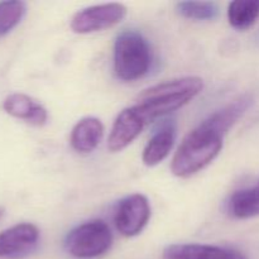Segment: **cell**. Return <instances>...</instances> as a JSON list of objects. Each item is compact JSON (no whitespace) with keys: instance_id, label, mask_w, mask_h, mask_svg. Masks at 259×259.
<instances>
[{"instance_id":"15","label":"cell","mask_w":259,"mask_h":259,"mask_svg":"<svg viewBox=\"0 0 259 259\" xmlns=\"http://www.w3.org/2000/svg\"><path fill=\"white\" fill-rule=\"evenodd\" d=\"M27 5L23 2H0V37L14 29L23 19Z\"/></svg>"},{"instance_id":"3","label":"cell","mask_w":259,"mask_h":259,"mask_svg":"<svg viewBox=\"0 0 259 259\" xmlns=\"http://www.w3.org/2000/svg\"><path fill=\"white\" fill-rule=\"evenodd\" d=\"M152 51L148 42L136 30H126L116 37L114 45V72L119 80L136 81L148 73Z\"/></svg>"},{"instance_id":"1","label":"cell","mask_w":259,"mask_h":259,"mask_svg":"<svg viewBox=\"0 0 259 259\" xmlns=\"http://www.w3.org/2000/svg\"><path fill=\"white\" fill-rule=\"evenodd\" d=\"M202 89V78L197 76L174 78L142 91L133 106L148 124L149 121L181 109L194 100Z\"/></svg>"},{"instance_id":"2","label":"cell","mask_w":259,"mask_h":259,"mask_svg":"<svg viewBox=\"0 0 259 259\" xmlns=\"http://www.w3.org/2000/svg\"><path fill=\"white\" fill-rule=\"evenodd\" d=\"M224 136L205 119L190 132L171 161V171L180 179H189L209 166L222 152Z\"/></svg>"},{"instance_id":"8","label":"cell","mask_w":259,"mask_h":259,"mask_svg":"<svg viewBox=\"0 0 259 259\" xmlns=\"http://www.w3.org/2000/svg\"><path fill=\"white\" fill-rule=\"evenodd\" d=\"M146 121L134 106L126 108L119 113L113 124L108 138L110 152H120L131 146L146 126Z\"/></svg>"},{"instance_id":"13","label":"cell","mask_w":259,"mask_h":259,"mask_svg":"<svg viewBox=\"0 0 259 259\" xmlns=\"http://www.w3.org/2000/svg\"><path fill=\"white\" fill-rule=\"evenodd\" d=\"M228 212L240 220L259 217V185L235 191L228 200Z\"/></svg>"},{"instance_id":"5","label":"cell","mask_w":259,"mask_h":259,"mask_svg":"<svg viewBox=\"0 0 259 259\" xmlns=\"http://www.w3.org/2000/svg\"><path fill=\"white\" fill-rule=\"evenodd\" d=\"M126 12V7L120 3L94 5L75 13L71 18L70 27L77 34L100 32L119 24L125 18Z\"/></svg>"},{"instance_id":"6","label":"cell","mask_w":259,"mask_h":259,"mask_svg":"<svg viewBox=\"0 0 259 259\" xmlns=\"http://www.w3.org/2000/svg\"><path fill=\"white\" fill-rule=\"evenodd\" d=\"M151 218V205L142 194L124 197L114 210V224L116 230L126 238L136 237L143 232Z\"/></svg>"},{"instance_id":"10","label":"cell","mask_w":259,"mask_h":259,"mask_svg":"<svg viewBox=\"0 0 259 259\" xmlns=\"http://www.w3.org/2000/svg\"><path fill=\"white\" fill-rule=\"evenodd\" d=\"M3 108L9 115L35 126L45 125L48 120V113L45 106L25 94L17 93L7 96Z\"/></svg>"},{"instance_id":"4","label":"cell","mask_w":259,"mask_h":259,"mask_svg":"<svg viewBox=\"0 0 259 259\" xmlns=\"http://www.w3.org/2000/svg\"><path fill=\"white\" fill-rule=\"evenodd\" d=\"M113 239L110 227L105 222L90 220L68 233L65 239V249L73 258H99L110 250Z\"/></svg>"},{"instance_id":"17","label":"cell","mask_w":259,"mask_h":259,"mask_svg":"<svg viewBox=\"0 0 259 259\" xmlns=\"http://www.w3.org/2000/svg\"><path fill=\"white\" fill-rule=\"evenodd\" d=\"M2 214H3V211H2V209H0V217H2Z\"/></svg>"},{"instance_id":"11","label":"cell","mask_w":259,"mask_h":259,"mask_svg":"<svg viewBox=\"0 0 259 259\" xmlns=\"http://www.w3.org/2000/svg\"><path fill=\"white\" fill-rule=\"evenodd\" d=\"M104 136V125L100 119L86 116L78 120L70 136L71 147L76 152L89 154L95 151Z\"/></svg>"},{"instance_id":"12","label":"cell","mask_w":259,"mask_h":259,"mask_svg":"<svg viewBox=\"0 0 259 259\" xmlns=\"http://www.w3.org/2000/svg\"><path fill=\"white\" fill-rule=\"evenodd\" d=\"M177 132L174 124H166L156 132L146 144L142 161L147 167H154L163 162L171 153L176 142Z\"/></svg>"},{"instance_id":"18","label":"cell","mask_w":259,"mask_h":259,"mask_svg":"<svg viewBox=\"0 0 259 259\" xmlns=\"http://www.w3.org/2000/svg\"><path fill=\"white\" fill-rule=\"evenodd\" d=\"M258 185H259V182H258Z\"/></svg>"},{"instance_id":"7","label":"cell","mask_w":259,"mask_h":259,"mask_svg":"<svg viewBox=\"0 0 259 259\" xmlns=\"http://www.w3.org/2000/svg\"><path fill=\"white\" fill-rule=\"evenodd\" d=\"M39 242V229L30 223H20L0 233V258L18 259L30 254Z\"/></svg>"},{"instance_id":"16","label":"cell","mask_w":259,"mask_h":259,"mask_svg":"<svg viewBox=\"0 0 259 259\" xmlns=\"http://www.w3.org/2000/svg\"><path fill=\"white\" fill-rule=\"evenodd\" d=\"M176 9L182 17L194 20L215 19L219 14L217 3L212 2H180Z\"/></svg>"},{"instance_id":"14","label":"cell","mask_w":259,"mask_h":259,"mask_svg":"<svg viewBox=\"0 0 259 259\" xmlns=\"http://www.w3.org/2000/svg\"><path fill=\"white\" fill-rule=\"evenodd\" d=\"M259 18V0H237L228 7V20L233 28L247 30Z\"/></svg>"},{"instance_id":"9","label":"cell","mask_w":259,"mask_h":259,"mask_svg":"<svg viewBox=\"0 0 259 259\" xmlns=\"http://www.w3.org/2000/svg\"><path fill=\"white\" fill-rule=\"evenodd\" d=\"M162 259H249L239 250L209 244H172Z\"/></svg>"}]
</instances>
